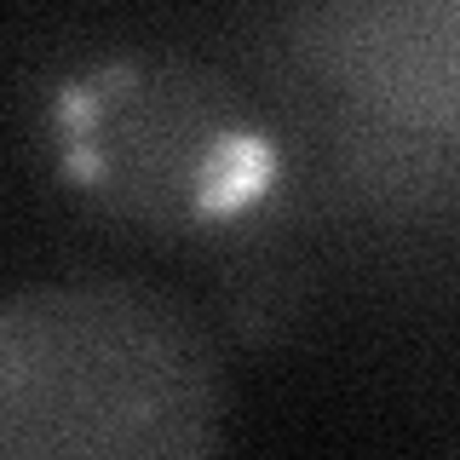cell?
I'll return each mask as SVG.
<instances>
[{
  "label": "cell",
  "mask_w": 460,
  "mask_h": 460,
  "mask_svg": "<svg viewBox=\"0 0 460 460\" xmlns=\"http://www.w3.org/2000/svg\"><path fill=\"white\" fill-rule=\"evenodd\" d=\"M219 438V357L179 299L81 277L23 288L0 311L6 460H190Z\"/></svg>",
  "instance_id": "1"
},
{
  "label": "cell",
  "mask_w": 460,
  "mask_h": 460,
  "mask_svg": "<svg viewBox=\"0 0 460 460\" xmlns=\"http://www.w3.org/2000/svg\"><path fill=\"white\" fill-rule=\"evenodd\" d=\"M288 64L368 184H460V0H294Z\"/></svg>",
  "instance_id": "2"
},
{
  "label": "cell",
  "mask_w": 460,
  "mask_h": 460,
  "mask_svg": "<svg viewBox=\"0 0 460 460\" xmlns=\"http://www.w3.org/2000/svg\"><path fill=\"white\" fill-rule=\"evenodd\" d=\"M93 162L104 190L150 219H196L213 196V167L236 155V121L219 110L213 86H196L179 69H133L127 86L86 121Z\"/></svg>",
  "instance_id": "3"
}]
</instances>
